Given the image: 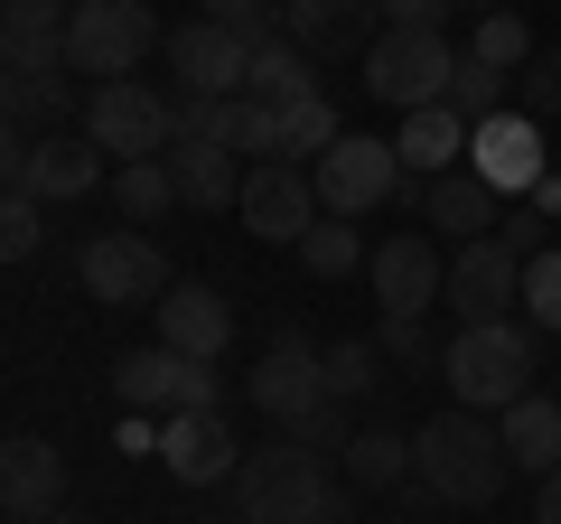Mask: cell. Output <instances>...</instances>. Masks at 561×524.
Wrapping results in <instances>:
<instances>
[{"label":"cell","instance_id":"1","mask_svg":"<svg viewBox=\"0 0 561 524\" xmlns=\"http://www.w3.org/2000/svg\"><path fill=\"white\" fill-rule=\"evenodd\" d=\"M225 524H356V505H346V487L328 478L319 449L272 441V449H243L234 515H225Z\"/></svg>","mask_w":561,"mask_h":524},{"label":"cell","instance_id":"2","mask_svg":"<svg viewBox=\"0 0 561 524\" xmlns=\"http://www.w3.org/2000/svg\"><path fill=\"white\" fill-rule=\"evenodd\" d=\"M505 478H515V459L486 412H440L412 431V487H431L440 505H496Z\"/></svg>","mask_w":561,"mask_h":524},{"label":"cell","instance_id":"3","mask_svg":"<svg viewBox=\"0 0 561 524\" xmlns=\"http://www.w3.org/2000/svg\"><path fill=\"white\" fill-rule=\"evenodd\" d=\"M440 375L459 394V412H515L534 394V319H486V328H459L440 346Z\"/></svg>","mask_w":561,"mask_h":524},{"label":"cell","instance_id":"4","mask_svg":"<svg viewBox=\"0 0 561 524\" xmlns=\"http://www.w3.org/2000/svg\"><path fill=\"white\" fill-rule=\"evenodd\" d=\"M459 57L468 47H449L440 29H383V38L365 47V94L393 103V113H431V103H449V84H459Z\"/></svg>","mask_w":561,"mask_h":524},{"label":"cell","instance_id":"5","mask_svg":"<svg viewBox=\"0 0 561 524\" xmlns=\"http://www.w3.org/2000/svg\"><path fill=\"white\" fill-rule=\"evenodd\" d=\"M84 141L103 150V160H169V141H179V122H169V94H150L140 76H113V84H84Z\"/></svg>","mask_w":561,"mask_h":524},{"label":"cell","instance_id":"6","mask_svg":"<svg viewBox=\"0 0 561 524\" xmlns=\"http://www.w3.org/2000/svg\"><path fill=\"white\" fill-rule=\"evenodd\" d=\"M113 394H122V412H150V422H169V412H216L225 403V384H216V365H197V356H179V346H131V356L113 365Z\"/></svg>","mask_w":561,"mask_h":524},{"label":"cell","instance_id":"7","mask_svg":"<svg viewBox=\"0 0 561 524\" xmlns=\"http://www.w3.org/2000/svg\"><path fill=\"white\" fill-rule=\"evenodd\" d=\"M76 282L94 291V300H113V309H160L169 291H179V272H169V253L140 225H113V235H94L76 253Z\"/></svg>","mask_w":561,"mask_h":524},{"label":"cell","instance_id":"8","mask_svg":"<svg viewBox=\"0 0 561 524\" xmlns=\"http://www.w3.org/2000/svg\"><path fill=\"white\" fill-rule=\"evenodd\" d=\"M150 47H169V38H160V20L140 0H76V29H66V66L76 76H94V84L140 76Z\"/></svg>","mask_w":561,"mask_h":524},{"label":"cell","instance_id":"9","mask_svg":"<svg viewBox=\"0 0 561 524\" xmlns=\"http://www.w3.org/2000/svg\"><path fill=\"white\" fill-rule=\"evenodd\" d=\"M365 282H375V309L383 319H431V309H449V253L440 235H383L375 262H365Z\"/></svg>","mask_w":561,"mask_h":524},{"label":"cell","instance_id":"10","mask_svg":"<svg viewBox=\"0 0 561 524\" xmlns=\"http://www.w3.org/2000/svg\"><path fill=\"white\" fill-rule=\"evenodd\" d=\"M243 394H253V412L272 431H300L309 412H328L337 394H328V346H309V338H272L262 346V365L243 375Z\"/></svg>","mask_w":561,"mask_h":524},{"label":"cell","instance_id":"11","mask_svg":"<svg viewBox=\"0 0 561 524\" xmlns=\"http://www.w3.org/2000/svg\"><path fill=\"white\" fill-rule=\"evenodd\" d=\"M309 179H319V206H328V216H375L383 197H402V187H412V169H402L393 141H375V132H346L328 160H309Z\"/></svg>","mask_w":561,"mask_h":524},{"label":"cell","instance_id":"12","mask_svg":"<svg viewBox=\"0 0 561 524\" xmlns=\"http://www.w3.org/2000/svg\"><path fill=\"white\" fill-rule=\"evenodd\" d=\"M0 179L10 197H38V206H76L103 187V150L84 132H57V141H10L0 150Z\"/></svg>","mask_w":561,"mask_h":524},{"label":"cell","instance_id":"13","mask_svg":"<svg viewBox=\"0 0 561 524\" xmlns=\"http://www.w3.org/2000/svg\"><path fill=\"white\" fill-rule=\"evenodd\" d=\"M468 169H478V179L515 206V197H534V187L552 179V141H542V122L524 113V103H505L496 122H478V132H468Z\"/></svg>","mask_w":561,"mask_h":524},{"label":"cell","instance_id":"14","mask_svg":"<svg viewBox=\"0 0 561 524\" xmlns=\"http://www.w3.org/2000/svg\"><path fill=\"white\" fill-rule=\"evenodd\" d=\"M234 216H243V235H262V243H300L328 206H319V179H309L300 160H262L253 179H243V206H234Z\"/></svg>","mask_w":561,"mask_h":524},{"label":"cell","instance_id":"15","mask_svg":"<svg viewBox=\"0 0 561 524\" xmlns=\"http://www.w3.org/2000/svg\"><path fill=\"white\" fill-rule=\"evenodd\" d=\"M515 300H524V253H505L496 235H478V243L449 253V309H459V328L505 319Z\"/></svg>","mask_w":561,"mask_h":524},{"label":"cell","instance_id":"16","mask_svg":"<svg viewBox=\"0 0 561 524\" xmlns=\"http://www.w3.org/2000/svg\"><path fill=\"white\" fill-rule=\"evenodd\" d=\"M169 66H179L187 94L234 103V94H243V76H253V47H243L225 20H187V29H169Z\"/></svg>","mask_w":561,"mask_h":524},{"label":"cell","instance_id":"17","mask_svg":"<svg viewBox=\"0 0 561 524\" xmlns=\"http://www.w3.org/2000/svg\"><path fill=\"white\" fill-rule=\"evenodd\" d=\"M160 468L179 487H234L243 441L225 431V412H169V422H160Z\"/></svg>","mask_w":561,"mask_h":524},{"label":"cell","instance_id":"18","mask_svg":"<svg viewBox=\"0 0 561 524\" xmlns=\"http://www.w3.org/2000/svg\"><path fill=\"white\" fill-rule=\"evenodd\" d=\"M280 29L309 57H365L383 38V10L375 0H280Z\"/></svg>","mask_w":561,"mask_h":524},{"label":"cell","instance_id":"19","mask_svg":"<svg viewBox=\"0 0 561 524\" xmlns=\"http://www.w3.org/2000/svg\"><path fill=\"white\" fill-rule=\"evenodd\" d=\"M150 319H160V346H179V356H197V365H216L225 346H234V300H225L216 282H179Z\"/></svg>","mask_w":561,"mask_h":524},{"label":"cell","instance_id":"20","mask_svg":"<svg viewBox=\"0 0 561 524\" xmlns=\"http://www.w3.org/2000/svg\"><path fill=\"white\" fill-rule=\"evenodd\" d=\"M421 225L459 253V243H478V235L505 225V197L478 179V169H449V179H421Z\"/></svg>","mask_w":561,"mask_h":524},{"label":"cell","instance_id":"21","mask_svg":"<svg viewBox=\"0 0 561 524\" xmlns=\"http://www.w3.org/2000/svg\"><path fill=\"white\" fill-rule=\"evenodd\" d=\"M76 66H10V84H0V103H10V141H57L66 122H84L76 103Z\"/></svg>","mask_w":561,"mask_h":524},{"label":"cell","instance_id":"22","mask_svg":"<svg viewBox=\"0 0 561 524\" xmlns=\"http://www.w3.org/2000/svg\"><path fill=\"white\" fill-rule=\"evenodd\" d=\"M0 505L10 515H57L66 505V449L38 441V431H20V441L0 449Z\"/></svg>","mask_w":561,"mask_h":524},{"label":"cell","instance_id":"23","mask_svg":"<svg viewBox=\"0 0 561 524\" xmlns=\"http://www.w3.org/2000/svg\"><path fill=\"white\" fill-rule=\"evenodd\" d=\"M169 179H179V206H206V216H216V206H243V179H253V169L225 141L197 132V141H169Z\"/></svg>","mask_w":561,"mask_h":524},{"label":"cell","instance_id":"24","mask_svg":"<svg viewBox=\"0 0 561 524\" xmlns=\"http://www.w3.org/2000/svg\"><path fill=\"white\" fill-rule=\"evenodd\" d=\"M76 0H0V57L10 66H66Z\"/></svg>","mask_w":561,"mask_h":524},{"label":"cell","instance_id":"25","mask_svg":"<svg viewBox=\"0 0 561 524\" xmlns=\"http://www.w3.org/2000/svg\"><path fill=\"white\" fill-rule=\"evenodd\" d=\"M393 150H402V169H412V179H449V169H468V122L449 113V103H431V113H402Z\"/></svg>","mask_w":561,"mask_h":524},{"label":"cell","instance_id":"26","mask_svg":"<svg viewBox=\"0 0 561 524\" xmlns=\"http://www.w3.org/2000/svg\"><path fill=\"white\" fill-rule=\"evenodd\" d=\"M496 431H505V459H515L524 478H552V468H561V394H542V384H534Z\"/></svg>","mask_w":561,"mask_h":524},{"label":"cell","instance_id":"27","mask_svg":"<svg viewBox=\"0 0 561 524\" xmlns=\"http://www.w3.org/2000/svg\"><path fill=\"white\" fill-rule=\"evenodd\" d=\"M243 94L280 113V103H300V94H328V84H319V57H309V47H290V38H280V47H262V57H253Z\"/></svg>","mask_w":561,"mask_h":524},{"label":"cell","instance_id":"28","mask_svg":"<svg viewBox=\"0 0 561 524\" xmlns=\"http://www.w3.org/2000/svg\"><path fill=\"white\" fill-rule=\"evenodd\" d=\"M346 141V122H337V103L328 94H300V103H280V160H328V150Z\"/></svg>","mask_w":561,"mask_h":524},{"label":"cell","instance_id":"29","mask_svg":"<svg viewBox=\"0 0 561 524\" xmlns=\"http://www.w3.org/2000/svg\"><path fill=\"white\" fill-rule=\"evenodd\" d=\"M300 262H309V282H346L356 262H375V243L356 235V216H319L300 235Z\"/></svg>","mask_w":561,"mask_h":524},{"label":"cell","instance_id":"30","mask_svg":"<svg viewBox=\"0 0 561 524\" xmlns=\"http://www.w3.org/2000/svg\"><path fill=\"white\" fill-rule=\"evenodd\" d=\"M337 468L356 487H412V431H356V449Z\"/></svg>","mask_w":561,"mask_h":524},{"label":"cell","instance_id":"31","mask_svg":"<svg viewBox=\"0 0 561 524\" xmlns=\"http://www.w3.org/2000/svg\"><path fill=\"white\" fill-rule=\"evenodd\" d=\"M113 206H122V225L169 216V206H179V179H169V160H122V169H113Z\"/></svg>","mask_w":561,"mask_h":524},{"label":"cell","instance_id":"32","mask_svg":"<svg viewBox=\"0 0 561 524\" xmlns=\"http://www.w3.org/2000/svg\"><path fill=\"white\" fill-rule=\"evenodd\" d=\"M468 57L496 66V76H524V66H534V29H524V10H486L478 38H468Z\"/></svg>","mask_w":561,"mask_h":524},{"label":"cell","instance_id":"33","mask_svg":"<svg viewBox=\"0 0 561 524\" xmlns=\"http://www.w3.org/2000/svg\"><path fill=\"white\" fill-rule=\"evenodd\" d=\"M225 150H234V160H280V113L272 103H253V94H234L225 103Z\"/></svg>","mask_w":561,"mask_h":524},{"label":"cell","instance_id":"34","mask_svg":"<svg viewBox=\"0 0 561 524\" xmlns=\"http://www.w3.org/2000/svg\"><path fill=\"white\" fill-rule=\"evenodd\" d=\"M375 384H383V346L375 338L328 346V394H337V403H356V394H375Z\"/></svg>","mask_w":561,"mask_h":524},{"label":"cell","instance_id":"35","mask_svg":"<svg viewBox=\"0 0 561 524\" xmlns=\"http://www.w3.org/2000/svg\"><path fill=\"white\" fill-rule=\"evenodd\" d=\"M449 113H459L468 132H478V122H496V113H505V76H496V66H478V57H459V84H449Z\"/></svg>","mask_w":561,"mask_h":524},{"label":"cell","instance_id":"36","mask_svg":"<svg viewBox=\"0 0 561 524\" xmlns=\"http://www.w3.org/2000/svg\"><path fill=\"white\" fill-rule=\"evenodd\" d=\"M524 319H534V328H561V243L524 262Z\"/></svg>","mask_w":561,"mask_h":524},{"label":"cell","instance_id":"37","mask_svg":"<svg viewBox=\"0 0 561 524\" xmlns=\"http://www.w3.org/2000/svg\"><path fill=\"white\" fill-rule=\"evenodd\" d=\"M515 103H524L534 122H552V113H561V47H534V66L515 76Z\"/></svg>","mask_w":561,"mask_h":524},{"label":"cell","instance_id":"38","mask_svg":"<svg viewBox=\"0 0 561 524\" xmlns=\"http://www.w3.org/2000/svg\"><path fill=\"white\" fill-rule=\"evenodd\" d=\"M38 243H47V206H38V197H0V253L28 262Z\"/></svg>","mask_w":561,"mask_h":524},{"label":"cell","instance_id":"39","mask_svg":"<svg viewBox=\"0 0 561 524\" xmlns=\"http://www.w3.org/2000/svg\"><path fill=\"white\" fill-rule=\"evenodd\" d=\"M280 441L319 449V459H346V449H356V422H346V403H328V412H309L300 431H280Z\"/></svg>","mask_w":561,"mask_h":524},{"label":"cell","instance_id":"40","mask_svg":"<svg viewBox=\"0 0 561 524\" xmlns=\"http://www.w3.org/2000/svg\"><path fill=\"white\" fill-rule=\"evenodd\" d=\"M542 235H552V216H542L534 197H515V206H505V225H496V243H505V253H524V262H534V253H552Z\"/></svg>","mask_w":561,"mask_h":524},{"label":"cell","instance_id":"41","mask_svg":"<svg viewBox=\"0 0 561 524\" xmlns=\"http://www.w3.org/2000/svg\"><path fill=\"white\" fill-rule=\"evenodd\" d=\"M375 346H383V365H431V319H383Z\"/></svg>","mask_w":561,"mask_h":524},{"label":"cell","instance_id":"42","mask_svg":"<svg viewBox=\"0 0 561 524\" xmlns=\"http://www.w3.org/2000/svg\"><path fill=\"white\" fill-rule=\"evenodd\" d=\"M375 10H383V29H440L459 0H375Z\"/></svg>","mask_w":561,"mask_h":524},{"label":"cell","instance_id":"43","mask_svg":"<svg viewBox=\"0 0 561 524\" xmlns=\"http://www.w3.org/2000/svg\"><path fill=\"white\" fill-rule=\"evenodd\" d=\"M253 10H272V0H197V20H225V29L253 20Z\"/></svg>","mask_w":561,"mask_h":524},{"label":"cell","instance_id":"44","mask_svg":"<svg viewBox=\"0 0 561 524\" xmlns=\"http://www.w3.org/2000/svg\"><path fill=\"white\" fill-rule=\"evenodd\" d=\"M534 524H561V468H552V478H534Z\"/></svg>","mask_w":561,"mask_h":524},{"label":"cell","instance_id":"45","mask_svg":"<svg viewBox=\"0 0 561 524\" xmlns=\"http://www.w3.org/2000/svg\"><path fill=\"white\" fill-rule=\"evenodd\" d=\"M10 524H76V515H66V505H57V515H10Z\"/></svg>","mask_w":561,"mask_h":524},{"label":"cell","instance_id":"46","mask_svg":"<svg viewBox=\"0 0 561 524\" xmlns=\"http://www.w3.org/2000/svg\"><path fill=\"white\" fill-rule=\"evenodd\" d=\"M459 10H478V20H486V10H515V0H459Z\"/></svg>","mask_w":561,"mask_h":524}]
</instances>
